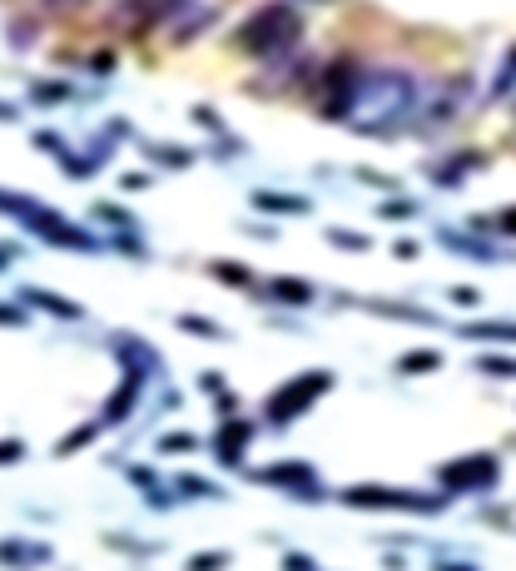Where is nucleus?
<instances>
[{"mask_svg":"<svg viewBox=\"0 0 516 571\" xmlns=\"http://www.w3.org/2000/svg\"><path fill=\"white\" fill-rule=\"evenodd\" d=\"M422 100H427V90L417 85L412 70L378 65V70H358L353 85L323 105V115L358 135H392V130L422 120Z\"/></svg>","mask_w":516,"mask_h":571,"instance_id":"nucleus-1","label":"nucleus"},{"mask_svg":"<svg viewBox=\"0 0 516 571\" xmlns=\"http://www.w3.org/2000/svg\"><path fill=\"white\" fill-rule=\"evenodd\" d=\"M239 50L258 55V60H273L283 50H293L303 40V10L293 0H273V5H258L254 15L239 25Z\"/></svg>","mask_w":516,"mask_h":571,"instance_id":"nucleus-2","label":"nucleus"},{"mask_svg":"<svg viewBox=\"0 0 516 571\" xmlns=\"http://www.w3.org/2000/svg\"><path fill=\"white\" fill-rule=\"evenodd\" d=\"M343 507L353 512H407V517H437L447 507V492H407V487H378V482H358L338 492Z\"/></svg>","mask_w":516,"mask_h":571,"instance_id":"nucleus-3","label":"nucleus"},{"mask_svg":"<svg viewBox=\"0 0 516 571\" xmlns=\"http://www.w3.org/2000/svg\"><path fill=\"white\" fill-rule=\"evenodd\" d=\"M338 378L328 373V368H308V373H298V378H288L278 393H268V403H263V418H268V428H293L328 388H333Z\"/></svg>","mask_w":516,"mask_h":571,"instance_id":"nucleus-4","label":"nucleus"},{"mask_svg":"<svg viewBox=\"0 0 516 571\" xmlns=\"http://www.w3.org/2000/svg\"><path fill=\"white\" fill-rule=\"evenodd\" d=\"M437 482H442V492H447V497H452V492H487V487H497V482H502V462H497V452L452 457V462H442V467H437Z\"/></svg>","mask_w":516,"mask_h":571,"instance_id":"nucleus-5","label":"nucleus"},{"mask_svg":"<svg viewBox=\"0 0 516 571\" xmlns=\"http://www.w3.org/2000/svg\"><path fill=\"white\" fill-rule=\"evenodd\" d=\"M144 383H149V368H139V363H129L125 378H120V388H115V398L105 403V413H100V423L105 428H120L129 413H134V403H139V393H144Z\"/></svg>","mask_w":516,"mask_h":571,"instance_id":"nucleus-6","label":"nucleus"},{"mask_svg":"<svg viewBox=\"0 0 516 571\" xmlns=\"http://www.w3.org/2000/svg\"><path fill=\"white\" fill-rule=\"evenodd\" d=\"M258 482H268V487H293V492H303L308 502L313 497H323L318 492V472H313V462H278V467H263L254 472Z\"/></svg>","mask_w":516,"mask_h":571,"instance_id":"nucleus-7","label":"nucleus"},{"mask_svg":"<svg viewBox=\"0 0 516 571\" xmlns=\"http://www.w3.org/2000/svg\"><path fill=\"white\" fill-rule=\"evenodd\" d=\"M254 423L249 418H229V423H219L214 432V452H219V462L224 467H244V452H249V442H254Z\"/></svg>","mask_w":516,"mask_h":571,"instance_id":"nucleus-8","label":"nucleus"},{"mask_svg":"<svg viewBox=\"0 0 516 571\" xmlns=\"http://www.w3.org/2000/svg\"><path fill=\"white\" fill-rule=\"evenodd\" d=\"M50 562V547L45 542H20V537H0V567L10 571H30Z\"/></svg>","mask_w":516,"mask_h":571,"instance_id":"nucleus-9","label":"nucleus"},{"mask_svg":"<svg viewBox=\"0 0 516 571\" xmlns=\"http://www.w3.org/2000/svg\"><path fill=\"white\" fill-rule=\"evenodd\" d=\"M452 254H467V259H482V264H492V259H512V254H502L497 244H482V239H472V234H457V229H442L437 234Z\"/></svg>","mask_w":516,"mask_h":571,"instance_id":"nucleus-10","label":"nucleus"},{"mask_svg":"<svg viewBox=\"0 0 516 571\" xmlns=\"http://www.w3.org/2000/svg\"><path fill=\"white\" fill-rule=\"evenodd\" d=\"M254 209H268V214H308L313 204L303 194H278V189H254Z\"/></svg>","mask_w":516,"mask_h":571,"instance_id":"nucleus-11","label":"nucleus"},{"mask_svg":"<svg viewBox=\"0 0 516 571\" xmlns=\"http://www.w3.org/2000/svg\"><path fill=\"white\" fill-rule=\"evenodd\" d=\"M20 298L35 303V308H45V313H55V318H85L80 303H70V298H60V293H45V288H25Z\"/></svg>","mask_w":516,"mask_h":571,"instance_id":"nucleus-12","label":"nucleus"},{"mask_svg":"<svg viewBox=\"0 0 516 571\" xmlns=\"http://www.w3.org/2000/svg\"><path fill=\"white\" fill-rule=\"evenodd\" d=\"M268 293H273L278 303H288V308H308V303L318 298L308 279H273V284H268Z\"/></svg>","mask_w":516,"mask_h":571,"instance_id":"nucleus-13","label":"nucleus"},{"mask_svg":"<svg viewBox=\"0 0 516 571\" xmlns=\"http://www.w3.org/2000/svg\"><path fill=\"white\" fill-rule=\"evenodd\" d=\"M477 164H482V154H452L447 164H437V174H432V179H437L442 189H457V184L467 179V169H477Z\"/></svg>","mask_w":516,"mask_h":571,"instance_id":"nucleus-14","label":"nucleus"},{"mask_svg":"<svg viewBox=\"0 0 516 571\" xmlns=\"http://www.w3.org/2000/svg\"><path fill=\"white\" fill-rule=\"evenodd\" d=\"M174 492H179V497H209V502H229V492H224L219 482H204V477H194V472H179V477H174Z\"/></svg>","mask_w":516,"mask_h":571,"instance_id":"nucleus-15","label":"nucleus"},{"mask_svg":"<svg viewBox=\"0 0 516 571\" xmlns=\"http://www.w3.org/2000/svg\"><path fill=\"white\" fill-rule=\"evenodd\" d=\"M462 338H482V343H516V323L497 318V323H467Z\"/></svg>","mask_w":516,"mask_h":571,"instance_id":"nucleus-16","label":"nucleus"},{"mask_svg":"<svg viewBox=\"0 0 516 571\" xmlns=\"http://www.w3.org/2000/svg\"><path fill=\"white\" fill-rule=\"evenodd\" d=\"M442 368V353L437 348H422V353H402L397 358V373L402 378H412V373H437Z\"/></svg>","mask_w":516,"mask_h":571,"instance_id":"nucleus-17","label":"nucleus"},{"mask_svg":"<svg viewBox=\"0 0 516 571\" xmlns=\"http://www.w3.org/2000/svg\"><path fill=\"white\" fill-rule=\"evenodd\" d=\"M100 432H105V423H100V418H95V423H85V428H75L70 437H60V442H55V457H70V452H80V447H85V442H95Z\"/></svg>","mask_w":516,"mask_h":571,"instance_id":"nucleus-18","label":"nucleus"},{"mask_svg":"<svg viewBox=\"0 0 516 571\" xmlns=\"http://www.w3.org/2000/svg\"><path fill=\"white\" fill-rule=\"evenodd\" d=\"M512 90H516V45L502 55V70L492 75V100H507Z\"/></svg>","mask_w":516,"mask_h":571,"instance_id":"nucleus-19","label":"nucleus"},{"mask_svg":"<svg viewBox=\"0 0 516 571\" xmlns=\"http://www.w3.org/2000/svg\"><path fill=\"white\" fill-rule=\"evenodd\" d=\"M144 154H149V159H159V164H174V169L194 164V154H189V149H164V144H144Z\"/></svg>","mask_w":516,"mask_h":571,"instance_id":"nucleus-20","label":"nucleus"},{"mask_svg":"<svg viewBox=\"0 0 516 571\" xmlns=\"http://www.w3.org/2000/svg\"><path fill=\"white\" fill-rule=\"evenodd\" d=\"M179 328H189V333H199V338H229L219 323H209V318H199V313H179Z\"/></svg>","mask_w":516,"mask_h":571,"instance_id":"nucleus-21","label":"nucleus"},{"mask_svg":"<svg viewBox=\"0 0 516 571\" xmlns=\"http://www.w3.org/2000/svg\"><path fill=\"white\" fill-rule=\"evenodd\" d=\"M209 274H214V279H224V284H249V269H244V264H234V259L209 264Z\"/></svg>","mask_w":516,"mask_h":571,"instance_id":"nucleus-22","label":"nucleus"},{"mask_svg":"<svg viewBox=\"0 0 516 571\" xmlns=\"http://www.w3.org/2000/svg\"><path fill=\"white\" fill-rule=\"evenodd\" d=\"M194 447H199L194 432H164L159 437V452H194Z\"/></svg>","mask_w":516,"mask_h":571,"instance_id":"nucleus-23","label":"nucleus"},{"mask_svg":"<svg viewBox=\"0 0 516 571\" xmlns=\"http://www.w3.org/2000/svg\"><path fill=\"white\" fill-rule=\"evenodd\" d=\"M477 229H497V234L516 239V204H512V209H502L497 219H477Z\"/></svg>","mask_w":516,"mask_h":571,"instance_id":"nucleus-24","label":"nucleus"},{"mask_svg":"<svg viewBox=\"0 0 516 571\" xmlns=\"http://www.w3.org/2000/svg\"><path fill=\"white\" fill-rule=\"evenodd\" d=\"M328 244H338V249H368V234H353V229H328Z\"/></svg>","mask_w":516,"mask_h":571,"instance_id":"nucleus-25","label":"nucleus"},{"mask_svg":"<svg viewBox=\"0 0 516 571\" xmlns=\"http://www.w3.org/2000/svg\"><path fill=\"white\" fill-rule=\"evenodd\" d=\"M229 567V552H199L189 557V571H224Z\"/></svg>","mask_w":516,"mask_h":571,"instance_id":"nucleus-26","label":"nucleus"},{"mask_svg":"<svg viewBox=\"0 0 516 571\" xmlns=\"http://www.w3.org/2000/svg\"><path fill=\"white\" fill-rule=\"evenodd\" d=\"M25 452H30V447H25L20 437H0V467H10V462H25Z\"/></svg>","mask_w":516,"mask_h":571,"instance_id":"nucleus-27","label":"nucleus"},{"mask_svg":"<svg viewBox=\"0 0 516 571\" xmlns=\"http://www.w3.org/2000/svg\"><path fill=\"white\" fill-rule=\"evenodd\" d=\"M95 219H110L115 229H129V214L120 209V204H95Z\"/></svg>","mask_w":516,"mask_h":571,"instance_id":"nucleus-28","label":"nucleus"},{"mask_svg":"<svg viewBox=\"0 0 516 571\" xmlns=\"http://www.w3.org/2000/svg\"><path fill=\"white\" fill-rule=\"evenodd\" d=\"M412 214H417L412 199H392V204H383V219H412Z\"/></svg>","mask_w":516,"mask_h":571,"instance_id":"nucleus-29","label":"nucleus"},{"mask_svg":"<svg viewBox=\"0 0 516 571\" xmlns=\"http://www.w3.org/2000/svg\"><path fill=\"white\" fill-rule=\"evenodd\" d=\"M65 95H70L65 85H35V100H40V105H55V100H65Z\"/></svg>","mask_w":516,"mask_h":571,"instance_id":"nucleus-30","label":"nucleus"},{"mask_svg":"<svg viewBox=\"0 0 516 571\" xmlns=\"http://www.w3.org/2000/svg\"><path fill=\"white\" fill-rule=\"evenodd\" d=\"M25 323V308H15V303H0V328H20Z\"/></svg>","mask_w":516,"mask_h":571,"instance_id":"nucleus-31","label":"nucleus"},{"mask_svg":"<svg viewBox=\"0 0 516 571\" xmlns=\"http://www.w3.org/2000/svg\"><path fill=\"white\" fill-rule=\"evenodd\" d=\"M283 571H318V567H313V557H303V552H288V557H283Z\"/></svg>","mask_w":516,"mask_h":571,"instance_id":"nucleus-32","label":"nucleus"},{"mask_svg":"<svg viewBox=\"0 0 516 571\" xmlns=\"http://www.w3.org/2000/svg\"><path fill=\"white\" fill-rule=\"evenodd\" d=\"M392 254H397V259H417V254H422V244H417V239H397V244H392Z\"/></svg>","mask_w":516,"mask_h":571,"instance_id":"nucleus-33","label":"nucleus"},{"mask_svg":"<svg viewBox=\"0 0 516 571\" xmlns=\"http://www.w3.org/2000/svg\"><path fill=\"white\" fill-rule=\"evenodd\" d=\"M477 298H482V293H477V288H452V303H462V308H472V303H477Z\"/></svg>","mask_w":516,"mask_h":571,"instance_id":"nucleus-34","label":"nucleus"},{"mask_svg":"<svg viewBox=\"0 0 516 571\" xmlns=\"http://www.w3.org/2000/svg\"><path fill=\"white\" fill-rule=\"evenodd\" d=\"M129 482H139V487H154V482H159V477H154V472H149V467H129Z\"/></svg>","mask_w":516,"mask_h":571,"instance_id":"nucleus-35","label":"nucleus"},{"mask_svg":"<svg viewBox=\"0 0 516 571\" xmlns=\"http://www.w3.org/2000/svg\"><path fill=\"white\" fill-rule=\"evenodd\" d=\"M199 383H204V393H224V378H219V373H204Z\"/></svg>","mask_w":516,"mask_h":571,"instance_id":"nucleus-36","label":"nucleus"},{"mask_svg":"<svg viewBox=\"0 0 516 571\" xmlns=\"http://www.w3.org/2000/svg\"><path fill=\"white\" fill-rule=\"evenodd\" d=\"M120 184H125V189H144V184H149V174H125Z\"/></svg>","mask_w":516,"mask_h":571,"instance_id":"nucleus-37","label":"nucleus"},{"mask_svg":"<svg viewBox=\"0 0 516 571\" xmlns=\"http://www.w3.org/2000/svg\"><path fill=\"white\" fill-rule=\"evenodd\" d=\"M432 571H477V567H472V562H437Z\"/></svg>","mask_w":516,"mask_h":571,"instance_id":"nucleus-38","label":"nucleus"},{"mask_svg":"<svg viewBox=\"0 0 516 571\" xmlns=\"http://www.w3.org/2000/svg\"><path fill=\"white\" fill-rule=\"evenodd\" d=\"M10 259H15V244H0V269H5Z\"/></svg>","mask_w":516,"mask_h":571,"instance_id":"nucleus-39","label":"nucleus"},{"mask_svg":"<svg viewBox=\"0 0 516 571\" xmlns=\"http://www.w3.org/2000/svg\"><path fill=\"white\" fill-rule=\"evenodd\" d=\"M0 120H15V110H10V105H0Z\"/></svg>","mask_w":516,"mask_h":571,"instance_id":"nucleus-40","label":"nucleus"},{"mask_svg":"<svg viewBox=\"0 0 516 571\" xmlns=\"http://www.w3.org/2000/svg\"><path fill=\"white\" fill-rule=\"evenodd\" d=\"M50 5H70V0H50Z\"/></svg>","mask_w":516,"mask_h":571,"instance_id":"nucleus-41","label":"nucleus"}]
</instances>
